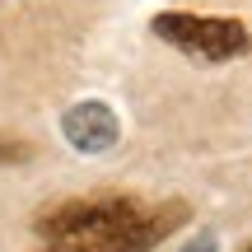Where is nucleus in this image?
Wrapping results in <instances>:
<instances>
[{
	"label": "nucleus",
	"mask_w": 252,
	"mask_h": 252,
	"mask_svg": "<svg viewBox=\"0 0 252 252\" xmlns=\"http://www.w3.org/2000/svg\"><path fill=\"white\" fill-rule=\"evenodd\" d=\"M187 224L182 201H140L126 191L75 196L42 210L33 224L42 252H154Z\"/></svg>",
	"instance_id": "1"
},
{
	"label": "nucleus",
	"mask_w": 252,
	"mask_h": 252,
	"mask_svg": "<svg viewBox=\"0 0 252 252\" xmlns=\"http://www.w3.org/2000/svg\"><path fill=\"white\" fill-rule=\"evenodd\" d=\"M150 33L159 42L178 47L182 56L201 65H229L252 52V33L234 14H191V9H163L150 19Z\"/></svg>",
	"instance_id": "2"
},
{
	"label": "nucleus",
	"mask_w": 252,
	"mask_h": 252,
	"mask_svg": "<svg viewBox=\"0 0 252 252\" xmlns=\"http://www.w3.org/2000/svg\"><path fill=\"white\" fill-rule=\"evenodd\" d=\"M61 135L70 140V150L80 154H108L122 140V122L103 98H84L61 117Z\"/></svg>",
	"instance_id": "3"
},
{
	"label": "nucleus",
	"mask_w": 252,
	"mask_h": 252,
	"mask_svg": "<svg viewBox=\"0 0 252 252\" xmlns=\"http://www.w3.org/2000/svg\"><path fill=\"white\" fill-rule=\"evenodd\" d=\"M24 159H28V145L14 135H0V163H24Z\"/></svg>",
	"instance_id": "4"
},
{
	"label": "nucleus",
	"mask_w": 252,
	"mask_h": 252,
	"mask_svg": "<svg viewBox=\"0 0 252 252\" xmlns=\"http://www.w3.org/2000/svg\"><path fill=\"white\" fill-rule=\"evenodd\" d=\"M215 248H220V243H215V234H196L182 252H215Z\"/></svg>",
	"instance_id": "5"
},
{
	"label": "nucleus",
	"mask_w": 252,
	"mask_h": 252,
	"mask_svg": "<svg viewBox=\"0 0 252 252\" xmlns=\"http://www.w3.org/2000/svg\"><path fill=\"white\" fill-rule=\"evenodd\" d=\"M243 252H252V243H248V248H243Z\"/></svg>",
	"instance_id": "6"
}]
</instances>
